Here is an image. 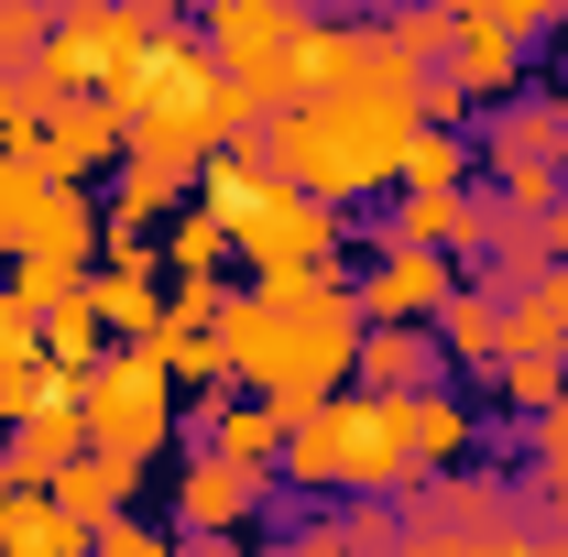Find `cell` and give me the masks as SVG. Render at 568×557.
<instances>
[{
	"instance_id": "37",
	"label": "cell",
	"mask_w": 568,
	"mask_h": 557,
	"mask_svg": "<svg viewBox=\"0 0 568 557\" xmlns=\"http://www.w3.org/2000/svg\"><path fill=\"white\" fill-rule=\"evenodd\" d=\"M0 164H22V142H11V132H0Z\"/></svg>"
},
{
	"instance_id": "8",
	"label": "cell",
	"mask_w": 568,
	"mask_h": 557,
	"mask_svg": "<svg viewBox=\"0 0 568 557\" xmlns=\"http://www.w3.org/2000/svg\"><path fill=\"white\" fill-rule=\"evenodd\" d=\"M252 514H274V482L252 459H219L186 437V470H175V536H241Z\"/></svg>"
},
{
	"instance_id": "32",
	"label": "cell",
	"mask_w": 568,
	"mask_h": 557,
	"mask_svg": "<svg viewBox=\"0 0 568 557\" xmlns=\"http://www.w3.org/2000/svg\"><path fill=\"white\" fill-rule=\"evenodd\" d=\"M493 22H514V33H525V44H536V33H547V22H568V0H493Z\"/></svg>"
},
{
	"instance_id": "26",
	"label": "cell",
	"mask_w": 568,
	"mask_h": 557,
	"mask_svg": "<svg viewBox=\"0 0 568 557\" xmlns=\"http://www.w3.org/2000/svg\"><path fill=\"white\" fill-rule=\"evenodd\" d=\"M263 557H361V547H351V514H306L295 503L284 514V547H263Z\"/></svg>"
},
{
	"instance_id": "30",
	"label": "cell",
	"mask_w": 568,
	"mask_h": 557,
	"mask_svg": "<svg viewBox=\"0 0 568 557\" xmlns=\"http://www.w3.org/2000/svg\"><path fill=\"white\" fill-rule=\"evenodd\" d=\"M33 361H44V340H33V306L0 284V372H33Z\"/></svg>"
},
{
	"instance_id": "31",
	"label": "cell",
	"mask_w": 568,
	"mask_h": 557,
	"mask_svg": "<svg viewBox=\"0 0 568 557\" xmlns=\"http://www.w3.org/2000/svg\"><path fill=\"white\" fill-rule=\"evenodd\" d=\"M77 274H55V263H11V295H22V306H33V317H44V306H55V295H67Z\"/></svg>"
},
{
	"instance_id": "36",
	"label": "cell",
	"mask_w": 568,
	"mask_h": 557,
	"mask_svg": "<svg viewBox=\"0 0 568 557\" xmlns=\"http://www.w3.org/2000/svg\"><path fill=\"white\" fill-rule=\"evenodd\" d=\"M361 11H372V22H383V11H405V0H361Z\"/></svg>"
},
{
	"instance_id": "9",
	"label": "cell",
	"mask_w": 568,
	"mask_h": 557,
	"mask_svg": "<svg viewBox=\"0 0 568 557\" xmlns=\"http://www.w3.org/2000/svg\"><path fill=\"white\" fill-rule=\"evenodd\" d=\"M448 284H459L448 252H426V241H383V252H372V274H361L351 295H361V317H372V328H426Z\"/></svg>"
},
{
	"instance_id": "15",
	"label": "cell",
	"mask_w": 568,
	"mask_h": 557,
	"mask_svg": "<svg viewBox=\"0 0 568 557\" xmlns=\"http://www.w3.org/2000/svg\"><path fill=\"white\" fill-rule=\"evenodd\" d=\"M426 340H437V361H459V372H493V361H503V295L481 274H459L448 295H437Z\"/></svg>"
},
{
	"instance_id": "13",
	"label": "cell",
	"mask_w": 568,
	"mask_h": 557,
	"mask_svg": "<svg viewBox=\"0 0 568 557\" xmlns=\"http://www.w3.org/2000/svg\"><path fill=\"white\" fill-rule=\"evenodd\" d=\"M284 405L274 394H252V383H241V394H209V405H197V416H186V437H197V448H219V459H252V470H274L284 459Z\"/></svg>"
},
{
	"instance_id": "20",
	"label": "cell",
	"mask_w": 568,
	"mask_h": 557,
	"mask_svg": "<svg viewBox=\"0 0 568 557\" xmlns=\"http://www.w3.org/2000/svg\"><path fill=\"white\" fill-rule=\"evenodd\" d=\"M0 557H88V525L44 482H11V503H0Z\"/></svg>"
},
{
	"instance_id": "6",
	"label": "cell",
	"mask_w": 568,
	"mask_h": 557,
	"mask_svg": "<svg viewBox=\"0 0 568 557\" xmlns=\"http://www.w3.org/2000/svg\"><path fill=\"white\" fill-rule=\"evenodd\" d=\"M77 405H88V448H121V459H142V470L186 437V416H175V372H164L142 340L99 350V372L77 383Z\"/></svg>"
},
{
	"instance_id": "17",
	"label": "cell",
	"mask_w": 568,
	"mask_h": 557,
	"mask_svg": "<svg viewBox=\"0 0 568 557\" xmlns=\"http://www.w3.org/2000/svg\"><path fill=\"white\" fill-rule=\"evenodd\" d=\"M33 340H44V372H55V383H88V372H99V350H110V317H99L88 274H77L67 295L44 306V317H33Z\"/></svg>"
},
{
	"instance_id": "5",
	"label": "cell",
	"mask_w": 568,
	"mask_h": 557,
	"mask_svg": "<svg viewBox=\"0 0 568 557\" xmlns=\"http://www.w3.org/2000/svg\"><path fill=\"white\" fill-rule=\"evenodd\" d=\"M153 33L164 22H142L132 0H55V33H44L33 77L55 99H121L142 77V55H153Z\"/></svg>"
},
{
	"instance_id": "10",
	"label": "cell",
	"mask_w": 568,
	"mask_h": 557,
	"mask_svg": "<svg viewBox=\"0 0 568 557\" xmlns=\"http://www.w3.org/2000/svg\"><path fill=\"white\" fill-rule=\"evenodd\" d=\"M295 33H306V0H197V44H209L219 67H241V77L284 67Z\"/></svg>"
},
{
	"instance_id": "4",
	"label": "cell",
	"mask_w": 568,
	"mask_h": 557,
	"mask_svg": "<svg viewBox=\"0 0 568 557\" xmlns=\"http://www.w3.org/2000/svg\"><path fill=\"white\" fill-rule=\"evenodd\" d=\"M219 88H230V67L197 44V22L153 33L142 77L121 88V153H153V164H186L197 175L219 153Z\"/></svg>"
},
{
	"instance_id": "27",
	"label": "cell",
	"mask_w": 568,
	"mask_h": 557,
	"mask_svg": "<svg viewBox=\"0 0 568 557\" xmlns=\"http://www.w3.org/2000/svg\"><path fill=\"white\" fill-rule=\"evenodd\" d=\"M55 33V0H0V67H33Z\"/></svg>"
},
{
	"instance_id": "14",
	"label": "cell",
	"mask_w": 568,
	"mask_h": 557,
	"mask_svg": "<svg viewBox=\"0 0 568 557\" xmlns=\"http://www.w3.org/2000/svg\"><path fill=\"white\" fill-rule=\"evenodd\" d=\"M110 252V219L88 209V186H44L33 198V230H22V252L11 263H55V274H88Z\"/></svg>"
},
{
	"instance_id": "19",
	"label": "cell",
	"mask_w": 568,
	"mask_h": 557,
	"mask_svg": "<svg viewBox=\"0 0 568 557\" xmlns=\"http://www.w3.org/2000/svg\"><path fill=\"white\" fill-rule=\"evenodd\" d=\"M186 198H197L186 164H153V153H121V164H110V230H164Z\"/></svg>"
},
{
	"instance_id": "2",
	"label": "cell",
	"mask_w": 568,
	"mask_h": 557,
	"mask_svg": "<svg viewBox=\"0 0 568 557\" xmlns=\"http://www.w3.org/2000/svg\"><path fill=\"white\" fill-rule=\"evenodd\" d=\"M405 142H416V88H328V99L274 110L252 132V153L284 186H306L328 209H361V198H383L405 175Z\"/></svg>"
},
{
	"instance_id": "3",
	"label": "cell",
	"mask_w": 568,
	"mask_h": 557,
	"mask_svg": "<svg viewBox=\"0 0 568 557\" xmlns=\"http://www.w3.org/2000/svg\"><path fill=\"white\" fill-rule=\"evenodd\" d=\"M416 482V437H405V394H317L306 416L284 426V492H372V503H394V492Z\"/></svg>"
},
{
	"instance_id": "18",
	"label": "cell",
	"mask_w": 568,
	"mask_h": 557,
	"mask_svg": "<svg viewBox=\"0 0 568 557\" xmlns=\"http://www.w3.org/2000/svg\"><path fill=\"white\" fill-rule=\"evenodd\" d=\"M55 503H67L77 525H88V536H99V525H110V514H132V492H142V459H121V448H77L67 470H55Z\"/></svg>"
},
{
	"instance_id": "34",
	"label": "cell",
	"mask_w": 568,
	"mask_h": 557,
	"mask_svg": "<svg viewBox=\"0 0 568 557\" xmlns=\"http://www.w3.org/2000/svg\"><path fill=\"white\" fill-rule=\"evenodd\" d=\"M525 295H536V306H547V317H558V340H568V263H547V274L525 284Z\"/></svg>"
},
{
	"instance_id": "23",
	"label": "cell",
	"mask_w": 568,
	"mask_h": 557,
	"mask_svg": "<svg viewBox=\"0 0 568 557\" xmlns=\"http://www.w3.org/2000/svg\"><path fill=\"white\" fill-rule=\"evenodd\" d=\"M493 383H503V405H514V416H547V405L568 394V340H558V350H503Z\"/></svg>"
},
{
	"instance_id": "22",
	"label": "cell",
	"mask_w": 568,
	"mask_h": 557,
	"mask_svg": "<svg viewBox=\"0 0 568 557\" xmlns=\"http://www.w3.org/2000/svg\"><path fill=\"white\" fill-rule=\"evenodd\" d=\"M405 437H416V470H459L470 459V405L448 383H416L405 394Z\"/></svg>"
},
{
	"instance_id": "39",
	"label": "cell",
	"mask_w": 568,
	"mask_h": 557,
	"mask_svg": "<svg viewBox=\"0 0 568 557\" xmlns=\"http://www.w3.org/2000/svg\"><path fill=\"white\" fill-rule=\"evenodd\" d=\"M383 557H416V547H383Z\"/></svg>"
},
{
	"instance_id": "28",
	"label": "cell",
	"mask_w": 568,
	"mask_h": 557,
	"mask_svg": "<svg viewBox=\"0 0 568 557\" xmlns=\"http://www.w3.org/2000/svg\"><path fill=\"white\" fill-rule=\"evenodd\" d=\"M33 198H44L33 153H22V164H0V252H22V230H33Z\"/></svg>"
},
{
	"instance_id": "24",
	"label": "cell",
	"mask_w": 568,
	"mask_h": 557,
	"mask_svg": "<svg viewBox=\"0 0 568 557\" xmlns=\"http://www.w3.org/2000/svg\"><path fill=\"white\" fill-rule=\"evenodd\" d=\"M164 263H175V274H219V263H230V219H219L209 198H186V209L164 219Z\"/></svg>"
},
{
	"instance_id": "21",
	"label": "cell",
	"mask_w": 568,
	"mask_h": 557,
	"mask_svg": "<svg viewBox=\"0 0 568 557\" xmlns=\"http://www.w3.org/2000/svg\"><path fill=\"white\" fill-rule=\"evenodd\" d=\"M351 383L361 394H416V383H437V340H426V328H372V317H361Z\"/></svg>"
},
{
	"instance_id": "29",
	"label": "cell",
	"mask_w": 568,
	"mask_h": 557,
	"mask_svg": "<svg viewBox=\"0 0 568 557\" xmlns=\"http://www.w3.org/2000/svg\"><path fill=\"white\" fill-rule=\"evenodd\" d=\"M88 557H175V536H164V525H142V514H110V525L88 536Z\"/></svg>"
},
{
	"instance_id": "16",
	"label": "cell",
	"mask_w": 568,
	"mask_h": 557,
	"mask_svg": "<svg viewBox=\"0 0 568 557\" xmlns=\"http://www.w3.org/2000/svg\"><path fill=\"white\" fill-rule=\"evenodd\" d=\"M448 77H459L481 110H493V99H514V88H525V33H514V22H493V11H470V22H459V44H448Z\"/></svg>"
},
{
	"instance_id": "12",
	"label": "cell",
	"mask_w": 568,
	"mask_h": 557,
	"mask_svg": "<svg viewBox=\"0 0 568 557\" xmlns=\"http://www.w3.org/2000/svg\"><path fill=\"white\" fill-rule=\"evenodd\" d=\"M481 153H493V175L514 164H536V175H568V99H493V121H481Z\"/></svg>"
},
{
	"instance_id": "1",
	"label": "cell",
	"mask_w": 568,
	"mask_h": 557,
	"mask_svg": "<svg viewBox=\"0 0 568 557\" xmlns=\"http://www.w3.org/2000/svg\"><path fill=\"white\" fill-rule=\"evenodd\" d=\"M219 350H230V383L274 394L284 416H306L317 394L351 383V350H361V295L339 284V263L306 284H252L241 306H219Z\"/></svg>"
},
{
	"instance_id": "33",
	"label": "cell",
	"mask_w": 568,
	"mask_h": 557,
	"mask_svg": "<svg viewBox=\"0 0 568 557\" xmlns=\"http://www.w3.org/2000/svg\"><path fill=\"white\" fill-rule=\"evenodd\" d=\"M525 230L547 241V263H568V186H558V198H547V209H525Z\"/></svg>"
},
{
	"instance_id": "35",
	"label": "cell",
	"mask_w": 568,
	"mask_h": 557,
	"mask_svg": "<svg viewBox=\"0 0 568 557\" xmlns=\"http://www.w3.org/2000/svg\"><path fill=\"white\" fill-rule=\"evenodd\" d=\"M142 22H164V33H175V22H197V0H132Z\"/></svg>"
},
{
	"instance_id": "38",
	"label": "cell",
	"mask_w": 568,
	"mask_h": 557,
	"mask_svg": "<svg viewBox=\"0 0 568 557\" xmlns=\"http://www.w3.org/2000/svg\"><path fill=\"white\" fill-rule=\"evenodd\" d=\"M0 503H11V459H0Z\"/></svg>"
},
{
	"instance_id": "25",
	"label": "cell",
	"mask_w": 568,
	"mask_h": 557,
	"mask_svg": "<svg viewBox=\"0 0 568 557\" xmlns=\"http://www.w3.org/2000/svg\"><path fill=\"white\" fill-rule=\"evenodd\" d=\"M394 186H470V142H459V121H416Z\"/></svg>"
},
{
	"instance_id": "7",
	"label": "cell",
	"mask_w": 568,
	"mask_h": 557,
	"mask_svg": "<svg viewBox=\"0 0 568 557\" xmlns=\"http://www.w3.org/2000/svg\"><path fill=\"white\" fill-rule=\"evenodd\" d=\"M230 252H241V263H252V284L274 295V284L328 274V263L351 252V219L328 209V198H306V186H284V175H274V186H263L252 209L230 219Z\"/></svg>"
},
{
	"instance_id": "11",
	"label": "cell",
	"mask_w": 568,
	"mask_h": 557,
	"mask_svg": "<svg viewBox=\"0 0 568 557\" xmlns=\"http://www.w3.org/2000/svg\"><path fill=\"white\" fill-rule=\"evenodd\" d=\"M22 153H33L44 186H88V175H110V164H121V99H67Z\"/></svg>"
}]
</instances>
